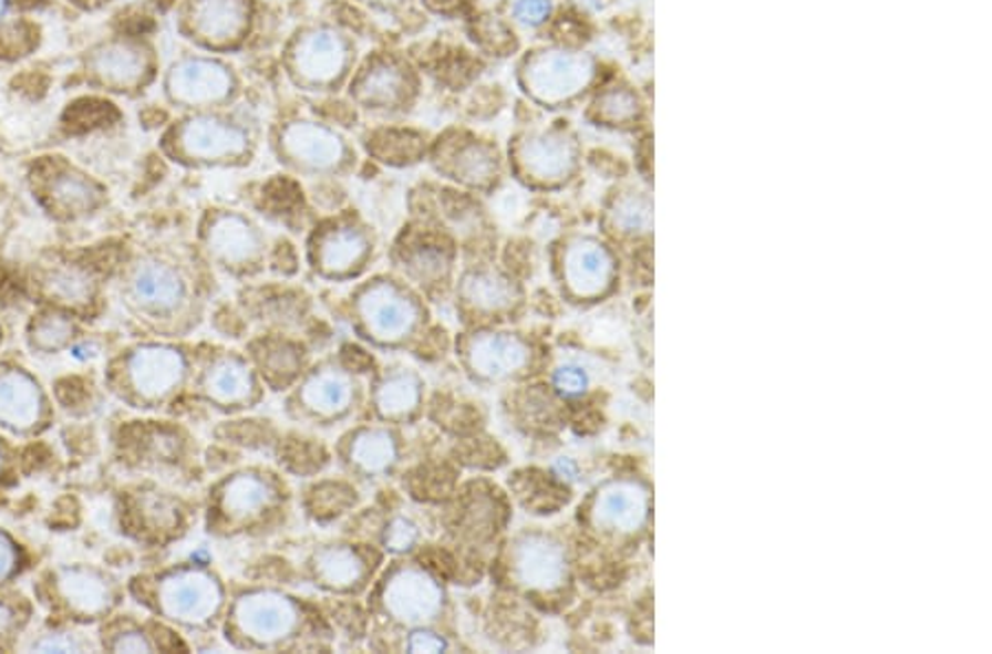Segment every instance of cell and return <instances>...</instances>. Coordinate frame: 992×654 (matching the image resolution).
I'll return each mask as SVG.
<instances>
[{"instance_id":"obj_1","label":"cell","mask_w":992,"mask_h":654,"mask_svg":"<svg viewBox=\"0 0 992 654\" xmlns=\"http://www.w3.org/2000/svg\"><path fill=\"white\" fill-rule=\"evenodd\" d=\"M170 86L175 97L186 104H210L228 93L230 75L219 64L190 60L173 71Z\"/></svg>"},{"instance_id":"obj_2","label":"cell","mask_w":992,"mask_h":654,"mask_svg":"<svg viewBox=\"0 0 992 654\" xmlns=\"http://www.w3.org/2000/svg\"><path fill=\"white\" fill-rule=\"evenodd\" d=\"M91 69L102 84H108L113 89H128L142 82L148 62L140 46L111 42L95 51V55L91 58Z\"/></svg>"},{"instance_id":"obj_3","label":"cell","mask_w":992,"mask_h":654,"mask_svg":"<svg viewBox=\"0 0 992 654\" xmlns=\"http://www.w3.org/2000/svg\"><path fill=\"white\" fill-rule=\"evenodd\" d=\"M182 146L193 157L217 159L237 155L246 146V137L239 128L217 120H195L182 131Z\"/></svg>"},{"instance_id":"obj_4","label":"cell","mask_w":992,"mask_h":654,"mask_svg":"<svg viewBox=\"0 0 992 654\" xmlns=\"http://www.w3.org/2000/svg\"><path fill=\"white\" fill-rule=\"evenodd\" d=\"M613 262L604 247L582 242L567 256V280L578 295H598L611 280Z\"/></svg>"},{"instance_id":"obj_5","label":"cell","mask_w":992,"mask_h":654,"mask_svg":"<svg viewBox=\"0 0 992 654\" xmlns=\"http://www.w3.org/2000/svg\"><path fill=\"white\" fill-rule=\"evenodd\" d=\"M598 522L616 531H633L644 522L647 496L636 485H613L598 498Z\"/></svg>"},{"instance_id":"obj_6","label":"cell","mask_w":992,"mask_h":654,"mask_svg":"<svg viewBox=\"0 0 992 654\" xmlns=\"http://www.w3.org/2000/svg\"><path fill=\"white\" fill-rule=\"evenodd\" d=\"M246 18L244 0H199L193 13V27L210 42H228L239 38Z\"/></svg>"},{"instance_id":"obj_7","label":"cell","mask_w":992,"mask_h":654,"mask_svg":"<svg viewBox=\"0 0 992 654\" xmlns=\"http://www.w3.org/2000/svg\"><path fill=\"white\" fill-rule=\"evenodd\" d=\"M518 575L536 589H551L565 575V558L547 540H527L518 551Z\"/></svg>"},{"instance_id":"obj_8","label":"cell","mask_w":992,"mask_h":654,"mask_svg":"<svg viewBox=\"0 0 992 654\" xmlns=\"http://www.w3.org/2000/svg\"><path fill=\"white\" fill-rule=\"evenodd\" d=\"M300 64L304 73L318 82L331 80L340 73L344 62V46L331 33H316L300 46Z\"/></svg>"},{"instance_id":"obj_9","label":"cell","mask_w":992,"mask_h":654,"mask_svg":"<svg viewBox=\"0 0 992 654\" xmlns=\"http://www.w3.org/2000/svg\"><path fill=\"white\" fill-rule=\"evenodd\" d=\"M137 298L155 309H170L182 298L179 278L162 264H146L135 278Z\"/></svg>"},{"instance_id":"obj_10","label":"cell","mask_w":992,"mask_h":654,"mask_svg":"<svg viewBox=\"0 0 992 654\" xmlns=\"http://www.w3.org/2000/svg\"><path fill=\"white\" fill-rule=\"evenodd\" d=\"M538 66L549 71V73H540V71L531 69L534 71L531 77L538 86L536 91H542L545 97H554L556 93L567 95V93L576 91L574 86L585 82V75H587L585 64L574 58H549V60H542Z\"/></svg>"},{"instance_id":"obj_11","label":"cell","mask_w":992,"mask_h":654,"mask_svg":"<svg viewBox=\"0 0 992 654\" xmlns=\"http://www.w3.org/2000/svg\"><path fill=\"white\" fill-rule=\"evenodd\" d=\"M534 142L536 144H531L525 150L527 170L536 173L538 177H547V179L565 175L571 164L567 144H562V139H558V137H540Z\"/></svg>"},{"instance_id":"obj_12","label":"cell","mask_w":992,"mask_h":654,"mask_svg":"<svg viewBox=\"0 0 992 654\" xmlns=\"http://www.w3.org/2000/svg\"><path fill=\"white\" fill-rule=\"evenodd\" d=\"M168 602L173 613L186 615V617H202L215 606V591L206 580L199 578H184L179 584H175L168 591Z\"/></svg>"},{"instance_id":"obj_13","label":"cell","mask_w":992,"mask_h":654,"mask_svg":"<svg viewBox=\"0 0 992 654\" xmlns=\"http://www.w3.org/2000/svg\"><path fill=\"white\" fill-rule=\"evenodd\" d=\"M475 360L495 375H505L525 362V349L512 338H488L479 344Z\"/></svg>"},{"instance_id":"obj_14","label":"cell","mask_w":992,"mask_h":654,"mask_svg":"<svg viewBox=\"0 0 992 654\" xmlns=\"http://www.w3.org/2000/svg\"><path fill=\"white\" fill-rule=\"evenodd\" d=\"M51 199L64 212H84L95 204L97 193L80 175H60L51 186Z\"/></svg>"},{"instance_id":"obj_15","label":"cell","mask_w":992,"mask_h":654,"mask_svg":"<svg viewBox=\"0 0 992 654\" xmlns=\"http://www.w3.org/2000/svg\"><path fill=\"white\" fill-rule=\"evenodd\" d=\"M244 617L262 637H273L271 633H280L291 624V611L280 602H249L244 609Z\"/></svg>"},{"instance_id":"obj_16","label":"cell","mask_w":992,"mask_h":654,"mask_svg":"<svg viewBox=\"0 0 992 654\" xmlns=\"http://www.w3.org/2000/svg\"><path fill=\"white\" fill-rule=\"evenodd\" d=\"M46 287L51 295H58L64 302H73L80 304L91 295V284H89V276L75 267H66V269H55L49 278H46Z\"/></svg>"},{"instance_id":"obj_17","label":"cell","mask_w":992,"mask_h":654,"mask_svg":"<svg viewBox=\"0 0 992 654\" xmlns=\"http://www.w3.org/2000/svg\"><path fill=\"white\" fill-rule=\"evenodd\" d=\"M362 93L366 100L389 104L402 93V75L391 66H378L362 82Z\"/></svg>"},{"instance_id":"obj_18","label":"cell","mask_w":992,"mask_h":654,"mask_svg":"<svg viewBox=\"0 0 992 654\" xmlns=\"http://www.w3.org/2000/svg\"><path fill=\"white\" fill-rule=\"evenodd\" d=\"M382 300L384 302L375 304L373 322L382 329V333H395V331L404 329L409 318H406V307L400 302V298L384 295Z\"/></svg>"},{"instance_id":"obj_19","label":"cell","mask_w":992,"mask_h":654,"mask_svg":"<svg viewBox=\"0 0 992 654\" xmlns=\"http://www.w3.org/2000/svg\"><path fill=\"white\" fill-rule=\"evenodd\" d=\"M311 391V404L320 411H335L344 397H347V388L342 382L333 380V377H322L320 382H316L313 386H309Z\"/></svg>"},{"instance_id":"obj_20","label":"cell","mask_w":992,"mask_h":654,"mask_svg":"<svg viewBox=\"0 0 992 654\" xmlns=\"http://www.w3.org/2000/svg\"><path fill=\"white\" fill-rule=\"evenodd\" d=\"M362 253V240L353 233H340L327 245V262L333 267H347Z\"/></svg>"},{"instance_id":"obj_21","label":"cell","mask_w":992,"mask_h":654,"mask_svg":"<svg viewBox=\"0 0 992 654\" xmlns=\"http://www.w3.org/2000/svg\"><path fill=\"white\" fill-rule=\"evenodd\" d=\"M248 377L244 375V368L235 364H224L219 373L215 375V393L226 399H237L244 395L248 386Z\"/></svg>"},{"instance_id":"obj_22","label":"cell","mask_w":992,"mask_h":654,"mask_svg":"<svg viewBox=\"0 0 992 654\" xmlns=\"http://www.w3.org/2000/svg\"><path fill=\"white\" fill-rule=\"evenodd\" d=\"M618 220L627 231H640L651 222V208L642 199L624 201L618 210Z\"/></svg>"},{"instance_id":"obj_23","label":"cell","mask_w":992,"mask_h":654,"mask_svg":"<svg viewBox=\"0 0 992 654\" xmlns=\"http://www.w3.org/2000/svg\"><path fill=\"white\" fill-rule=\"evenodd\" d=\"M262 485L258 480H239L232 487V494L228 496V502H232L239 511H248L262 500Z\"/></svg>"},{"instance_id":"obj_24","label":"cell","mask_w":992,"mask_h":654,"mask_svg":"<svg viewBox=\"0 0 992 654\" xmlns=\"http://www.w3.org/2000/svg\"><path fill=\"white\" fill-rule=\"evenodd\" d=\"M106 113H108V104H102V102H95V100H86V102H78L73 108H71V113H69V122L73 124V126H78V124H82V126H93V124H97V122H102L104 117H106Z\"/></svg>"},{"instance_id":"obj_25","label":"cell","mask_w":992,"mask_h":654,"mask_svg":"<svg viewBox=\"0 0 992 654\" xmlns=\"http://www.w3.org/2000/svg\"><path fill=\"white\" fill-rule=\"evenodd\" d=\"M556 386L565 395H580L587 386V375L580 368H560L556 375Z\"/></svg>"},{"instance_id":"obj_26","label":"cell","mask_w":992,"mask_h":654,"mask_svg":"<svg viewBox=\"0 0 992 654\" xmlns=\"http://www.w3.org/2000/svg\"><path fill=\"white\" fill-rule=\"evenodd\" d=\"M371 443L366 445V449L364 451H360V460H364L366 465H371V467H378V465H382V463H386V458L391 456V445H389V438L386 436H373V438H369Z\"/></svg>"},{"instance_id":"obj_27","label":"cell","mask_w":992,"mask_h":654,"mask_svg":"<svg viewBox=\"0 0 992 654\" xmlns=\"http://www.w3.org/2000/svg\"><path fill=\"white\" fill-rule=\"evenodd\" d=\"M547 11H549V2L547 0H520L516 4V13L523 20H529V22L542 20L547 15Z\"/></svg>"},{"instance_id":"obj_28","label":"cell","mask_w":992,"mask_h":654,"mask_svg":"<svg viewBox=\"0 0 992 654\" xmlns=\"http://www.w3.org/2000/svg\"><path fill=\"white\" fill-rule=\"evenodd\" d=\"M442 646H444V644H442L440 640H433L431 635H426V637L417 635V637L413 640V644H411L413 651H440Z\"/></svg>"},{"instance_id":"obj_29","label":"cell","mask_w":992,"mask_h":654,"mask_svg":"<svg viewBox=\"0 0 992 654\" xmlns=\"http://www.w3.org/2000/svg\"><path fill=\"white\" fill-rule=\"evenodd\" d=\"M9 567H11V549L0 538V578L9 571Z\"/></svg>"},{"instance_id":"obj_30","label":"cell","mask_w":992,"mask_h":654,"mask_svg":"<svg viewBox=\"0 0 992 654\" xmlns=\"http://www.w3.org/2000/svg\"><path fill=\"white\" fill-rule=\"evenodd\" d=\"M9 622H11V611H9L7 606H2V604H0V633H4V631H7Z\"/></svg>"},{"instance_id":"obj_31","label":"cell","mask_w":992,"mask_h":654,"mask_svg":"<svg viewBox=\"0 0 992 654\" xmlns=\"http://www.w3.org/2000/svg\"><path fill=\"white\" fill-rule=\"evenodd\" d=\"M7 4H9V0H0V18L7 13Z\"/></svg>"}]
</instances>
